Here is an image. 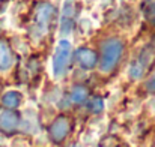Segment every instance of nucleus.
Returning a JSON list of instances; mask_svg holds the SVG:
<instances>
[{
    "label": "nucleus",
    "instance_id": "nucleus-8",
    "mask_svg": "<svg viewBox=\"0 0 155 147\" xmlns=\"http://www.w3.org/2000/svg\"><path fill=\"white\" fill-rule=\"evenodd\" d=\"M15 63V54L9 42L0 39V72H8Z\"/></svg>",
    "mask_w": 155,
    "mask_h": 147
},
{
    "label": "nucleus",
    "instance_id": "nucleus-1",
    "mask_svg": "<svg viewBox=\"0 0 155 147\" xmlns=\"http://www.w3.org/2000/svg\"><path fill=\"white\" fill-rule=\"evenodd\" d=\"M125 53V42L120 38H107L100 47L98 66L103 74H111L120 63Z\"/></svg>",
    "mask_w": 155,
    "mask_h": 147
},
{
    "label": "nucleus",
    "instance_id": "nucleus-5",
    "mask_svg": "<svg viewBox=\"0 0 155 147\" xmlns=\"http://www.w3.org/2000/svg\"><path fill=\"white\" fill-rule=\"evenodd\" d=\"M21 125V117L17 113V110H8L0 108V134L3 135H14L18 132Z\"/></svg>",
    "mask_w": 155,
    "mask_h": 147
},
{
    "label": "nucleus",
    "instance_id": "nucleus-12",
    "mask_svg": "<svg viewBox=\"0 0 155 147\" xmlns=\"http://www.w3.org/2000/svg\"><path fill=\"white\" fill-rule=\"evenodd\" d=\"M87 108L91 113L94 114H100L101 111L104 110V99L101 96H89L87 99Z\"/></svg>",
    "mask_w": 155,
    "mask_h": 147
},
{
    "label": "nucleus",
    "instance_id": "nucleus-10",
    "mask_svg": "<svg viewBox=\"0 0 155 147\" xmlns=\"http://www.w3.org/2000/svg\"><path fill=\"white\" fill-rule=\"evenodd\" d=\"M89 96H91L89 95V90L83 84H75L71 89V92H69V101L74 105H83V104H86Z\"/></svg>",
    "mask_w": 155,
    "mask_h": 147
},
{
    "label": "nucleus",
    "instance_id": "nucleus-14",
    "mask_svg": "<svg viewBox=\"0 0 155 147\" xmlns=\"http://www.w3.org/2000/svg\"><path fill=\"white\" fill-rule=\"evenodd\" d=\"M145 89H146L148 93L155 95V68L151 71V74L148 75V78L145 81Z\"/></svg>",
    "mask_w": 155,
    "mask_h": 147
},
{
    "label": "nucleus",
    "instance_id": "nucleus-7",
    "mask_svg": "<svg viewBox=\"0 0 155 147\" xmlns=\"http://www.w3.org/2000/svg\"><path fill=\"white\" fill-rule=\"evenodd\" d=\"M77 2L75 0H66L63 5L62 11V18H60V32L62 33H69L74 27L75 18H77Z\"/></svg>",
    "mask_w": 155,
    "mask_h": 147
},
{
    "label": "nucleus",
    "instance_id": "nucleus-4",
    "mask_svg": "<svg viewBox=\"0 0 155 147\" xmlns=\"http://www.w3.org/2000/svg\"><path fill=\"white\" fill-rule=\"evenodd\" d=\"M54 17H56V9H54V6L51 3H48V2H42V3H39L35 8L33 24H35L36 30L41 35H45L48 32L50 26L54 21Z\"/></svg>",
    "mask_w": 155,
    "mask_h": 147
},
{
    "label": "nucleus",
    "instance_id": "nucleus-3",
    "mask_svg": "<svg viewBox=\"0 0 155 147\" xmlns=\"http://www.w3.org/2000/svg\"><path fill=\"white\" fill-rule=\"evenodd\" d=\"M72 131V122L71 119L66 116V114H59L48 126V138L53 144L56 146H60L66 141V138L69 137Z\"/></svg>",
    "mask_w": 155,
    "mask_h": 147
},
{
    "label": "nucleus",
    "instance_id": "nucleus-15",
    "mask_svg": "<svg viewBox=\"0 0 155 147\" xmlns=\"http://www.w3.org/2000/svg\"><path fill=\"white\" fill-rule=\"evenodd\" d=\"M0 89H2V87H0Z\"/></svg>",
    "mask_w": 155,
    "mask_h": 147
},
{
    "label": "nucleus",
    "instance_id": "nucleus-9",
    "mask_svg": "<svg viewBox=\"0 0 155 147\" xmlns=\"http://www.w3.org/2000/svg\"><path fill=\"white\" fill-rule=\"evenodd\" d=\"M23 102H24V96L20 90H8L0 98L2 107L8 110H17L23 105Z\"/></svg>",
    "mask_w": 155,
    "mask_h": 147
},
{
    "label": "nucleus",
    "instance_id": "nucleus-13",
    "mask_svg": "<svg viewBox=\"0 0 155 147\" xmlns=\"http://www.w3.org/2000/svg\"><path fill=\"white\" fill-rule=\"evenodd\" d=\"M145 18L148 20V23L155 27V0H151L148 3V6L145 8Z\"/></svg>",
    "mask_w": 155,
    "mask_h": 147
},
{
    "label": "nucleus",
    "instance_id": "nucleus-2",
    "mask_svg": "<svg viewBox=\"0 0 155 147\" xmlns=\"http://www.w3.org/2000/svg\"><path fill=\"white\" fill-rule=\"evenodd\" d=\"M72 59V45L68 39H60L54 48V54H53V75L56 78H62L65 77V74L68 72L69 63Z\"/></svg>",
    "mask_w": 155,
    "mask_h": 147
},
{
    "label": "nucleus",
    "instance_id": "nucleus-11",
    "mask_svg": "<svg viewBox=\"0 0 155 147\" xmlns=\"http://www.w3.org/2000/svg\"><path fill=\"white\" fill-rule=\"evenodd\" d=\"M146 66H148V56L143 53V54H140V56L131 63V66H130V75H131V78H134V80L140 78V77L143 75Z\"/></svg>",
    "mask_w": 155,
    "mask_h": 147
},
{
    "label": "nucleus",
    "instance_id": "nucleus-6",
    "mask_svg": "<svg viewBox=\"0 0 155 147\" xmlns=\"http://www.w3.org/2000/svg\"><path fill=\"white\" fill-rule=\"evenodd\" d=\"M72 57L77 66L83 71H92L98 66V53L89 47H80L72 53Z\"/></svg>",
    "mask_w": 155,
    "mask_h": 147
}]
</instances>
